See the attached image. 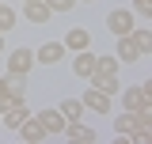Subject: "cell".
I'll return each instance as SVG.
<instances>
[{
	"instance_id": "cell-1",
	"label": "cell",
	"mask_w": 152,
	"mask_h": 144,
	"mask_svg": "<svg viewBox=\"0 0 152 144\" xmlns=\"http://www.w3.org/2000/svg\"><path fill=\"white\" fill-rule=\"evenodd\" d=\"M91 87L107 91V95H118V57H95V68H91Z\"/></svg>"
},
{
	"instance_id": "cell-2",
	"label": "cell",
	"mask_w": 152,
	"mask_h": 144,
	"mask_svg": "<svg viewBox=\"0 0 152 144\" xmlns=\"http://www.w3.org/2000/svg\"><path fill=\"white\" fill-rule=\"evenodd\" d=\"M34 65V49H27V46H15L12 53H8V72L12 76H27Z\"/></svg>"
},
{
	"instance_id": "cell-3",
	"label": "cell",
	"mask_w": 152,
	"mask_h": 144,
	"mask_svg": "<svg viewBox=\"0 0 152 144\" xmlns=\"http://www.w3.org/2000/svg\"><path fill=\"white\" fill-rule=\"evenodd\" d=\"M133 27H137V15H133V12H110V15H107V31H110V34H129Z\"/></svg>"
},
{
	"instance_id": "cell-4",
	"label": "cell",
	"mask_w": 152,
	"mask_h": 144,
	"mask_svg": "<svg viewBox=\"0 0 152 144\" xmlns=\"http://www.w3.org/2000/svg\"><path fill=\"white\" fill-rule=\"evenodd\" d=\"M80 103H84V110H95V114H107L110 110V95L99 87H88L84 95H80Z\"/></svg>"
},
{
	"instance_id": "cell-5",
	"label": "cell",
	"mask_w": 152,
	"mask_h": 144,
	"mask_svg": "<svg viewBox=\"0 0 152 144\" xmlns=\"http://www.w3.org/2000/svg\"><path fill=\"white\" fill-rule=\"evenodd\" d=\"M61 46H65V49H72V53H80V49H88V46H91V34H88L84 27H72V31L65 34Z\"/></svg>"
},
{
	"instance_id": "cell-6",
	"label": "cell",
	"mask_w": 152,
	"mask_h": 144,
	"mask_svg": "<svg viewBox=\"0 0 152 144\" xmlns=\"http://www.w3.org/2000/svg\"><path fill=\"white\" fill-rule=\"evenodd\" d=\"M0 118H4V125L12 129V133H15V129L23 125V121H27V118H31V114H27V106H23V99H19V103H12V106L4 110V114H0Z\"/></svg>"
},
{
	"instance_id": "cell-7",
	"label": "cell",
	"mask_w": 152,
	"mask_h": 144,
	"mask_svg": "<svg viewBox=\"0 0 152 144\" xmlns=\"http://www.w3.org/2000/svg\"><path fill=\"white\" fill-rule=\"evenodd\" d=\"M61 57H65V46H61V42H42L38 53H34V61H42V65H57Z\"/></svg>"
},
{
	"instance_id": "cell-8",
	"label": "cell",
	"mask_w": 152,
	"mask_h": 144,
	"mask_svg": "<svg viewBox=\"0 0 152 144\" xmlns=\"http://www.w3.org/2000/svg\"><path fill=\"white\" fill-rule=\"evenodd\" d=\"M19 137H23V140H31V144H38V140H46V129H42V121H38V118H27V121H23V125L15 129Z\"/></svg>"
},
{
	"instance_id": "cell-9",
	"label": "cell",
	"mask_w": 152,
	"mask_h": 144,
	"mask_svg": "<svg viewBox=\"0 0 152 144\" xmlns=\"http://www.w3.org/2000/svg\"><path fill=\"white\" fill-rule=\"evenodd\" d=\"M38 121H42L46 137H50V133H61V129H65V114H61V110H42Z\"/></svg>"
},
{
	"instance_id": "cell-10",
	"label": "cell",
	"mask_w": 152,
	"mask_h": 144,
	"mask_svg": "<svg viewBox=\"0 0 152 144\" xmlns=\"http://www.w3.org/2000/svg\"><path fill=\"white\" fill-rule=\"evenodd\" d=\"M69 140H84V144H91L95 140V129H88V125H80V121H65V129H61Z\"/></svg>"
},
{
	"instance_id": "cell-11",
	"label": "cell",
	"mask_w": 152,
	"mask_h": 144,
	"mask_svg": "<svg viewBox=\"0 0 152 144\" xmlns=\"http://www.w3.org/2000/svg\"><path fill=\"white\" fill-rule=\"evenodd\" d=\"M23 15H27V23H46V19L53 15V12L46 8V0H31V4L23 8Z\"/></svg>"
},
{
	"instance_id": "cell-12",
	"label": "cell",
	"mask_w": 152,
	"mask_h": 144,
	"mask_svg": "<svg viewBox=\"0 0 152 144\" xmlns=\"http://www.w3.org/2000/svg\"><path fill=\"white\" fill-rule=\"evenodd\" d=\"M122 103H126V110H141V106H148V87H129L126 95H122Z\"/></svg>"
},
{
	"instance_id": "cell-13",
	"label": "cell",
	"mask_w": 152,
	"mask_h": 144,
	"mask_svg": "<svg viewBox=\"0 0 152 144\" xmlns=\"http://www.w3.org/2000/svg\"><path fill=\"white\" fill-rule=\"evenodd\" d=\"M137 57H141V49H137V42H133L129 34H122V38H118V61H126V65H133Z\"/></svg>"
},
{
	"instance_id": "cell-14",
	"label": "cell",
	"mask_w": 152,
	"mask_h": 144,
	"mask_svg": "<svg viewBox=\"0 0 152 144\" xmlns=\"http://www.w3.org/2000/svg\"><path fill=\"white\" fill-rule=\"evenodd\" d=\"M91 68H95V53H88V49H80V53H76V61H72V72L88 80V76H91Z\"/></svg>"
},
{
	"instance_id": "cell-15",
	"label": "cell",
	"mask_w": 152,
	"mask_h": 144,
	"mask_svg": "<svg viewBox=\"0 0 152 144\" xmlns=\"http://www.w3.org/2000/svg\"><path fill=\"white\" fill-rule=\"evenodd\" d=\"M57 110L65 114V121H80V118H84V103H80V99H65Z\"/></svg>"
},
{
	"instance_id": "cell-16",
	"label": "cell",
	"mask_w": 152,
	"mask_h": 144,
	"mask_svg": "<svg viewBox=\"0 0 152 144\" xmlns=\"http://www.w3.org/2000/svg\"><path fill=\"white\" fill-rule=\"evenodd\" d=\"M133 125H137V114L129 110V114H122V118L114 121V133H122V137H129V133H133Z\"/></svg>"
},
{
	"instance_id": "cell-17",
	"label": "cell",
	"mask_w": 152,
	"mask_h": 144,
	"mask_svg": "<svg viewBox=\"0 0 152 144\" xmlns=\"http://www.w3.org/2000/svg\"><path fill=\"white\" fill-rule=\"evenodd\" d=\"M129 38L137 42V49H141V57H145V53L152 49V34H148V31H129Z\"/></svg>"
},
{
	"instance_id": "cell-18",
	"label": "cell",
	"mask_w": 152,
	"mask_h": 144,
	"mask_svg": "<svg viewBox=\"0 0 152 144\" xmlns=\"http://www.w3.org/2000/svg\"><path fill=\"white\" fill-rule=\"evenodd\" d=\"M12 27H15V12L0 4V34H4V31H12Z\"/></svg>"
},
{
	"instance_id": "cell-19",
	"label": "cell",
	"mask_w": 152,
	"mask_h": 144,
	"mask_svg": "<svg viewBox=\"0 0 152 144\" xmlns=\"http://www.w3.org/2000/svg\"><path fill=\"white\" fill-rule=\"evenodd\" d=\"M12 103H19V99H12V91H8V80L0 76V114H4V110L12 106Z\"/></svg>"
},
{
	"instance_id": "cell-20",
	"label": "cell",
	"mask_w": 152,
	"mask_h": 144,
	"mask_svg": "<svg viewBox=\"0 0 152 144\" xmlns=\"http://www.w3.org/2000/svg\"><path fill=\"white\" fill-rule=\"evenodd\" d=\"M46 8H50L53 15H57V12H72V8H76V0H46Z\"/></svg>"
},
{
	"instance_id": "cell-21",
	"label": "cell",
	"mask_w": 152,
	"mask_h": 144,
	"mask_svg": "<svg viewBox=\"0 0 152 144\" xmlns=\"http://www.w3.org/2000/svg\"><path fill=\"white\" fill-rule=\"evenodd\" d=\"M137 12H141V15H148V12H152V0H137Z\"/></svg>"
},
{
	"instance_id": "cell-22",
	"label": "cell",
	"mask_w": 152,
	"mask_h": 144,
	"mask_svg": "<svg viewBox=\"0 0 152 144\" xmlns=\"http://www.w3.org/2000/svg\"><path fill=\"white\" fill-rule=\"evenodd\" d=\"M0 53H4V38H0Z\"/></svg>"
},
{
	"instance_id": "cell-23",
	"label": "cell",
	"mask_w": 152,
	"mask_h": 144,
	"mask_svg": "<svg viewBox=\"0 0 152 144\" xmlns=\"http://www.w3.org/2000/svg\"><path fill=\"white\" fill-rule=\"evenodd\" d=\"M80 4H91V0H80Z\"/></svg>"
},
{
	"instance_id": "cell-24",
	"label": "cell",
	"mask_w": 152,
	"mask_h": 144,
	"mask_svg": "<svg viewBox=\"0 0 152 144\" xmlns=\"http://www.w3.org/2000/svg\"><path fill=\"white\" fill-rule=\"evenodd\" d=\"M23 4H31V0H23Z\"/></svg>"
}]
</instances>
